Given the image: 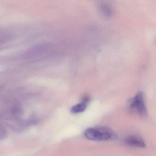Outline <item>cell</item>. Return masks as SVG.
Returning <instances> with one entry per match:
<instances>
[{"label":"cell","instance_id":"277c9868","mask_svg":"<svg viewBox=\"0 0 156 156\" xmlns=\"http://www.w3.org/2000/svg\"><path fill=\"white\" fill-rule=\"evenodd\" d=\"M88 103V98L85 97L83 100L82 101L80 102L78 104L74 105L71 108L70 111L72 113L74 114L80 113L85 111L87 107V104Z\"/></svg>","mask_w":156,"mask_h":156},{"label":"cell","instance_id":"6da1fadb","mask_svg":"<svg viewBox=\"0 0 156 156\" xmlns=\"http://www.w3.org/2000/svg\"><path fill=\"white\" fill-rule=\"evenodd\" d=\"M84 136L88 140L92 141H111L116 140V134L107 127L90 128L84 131Z\"/></svg>","mask_w":156,"mask_h":156},{"label":"cell","instance_id":"5b68a950","mask_svg":"<svg viewBox=\"0 0 156 156\" xmlns=\"http://www.w3.org/2000/svg\"><path fill=\"white\" fill-rule=\"evenodd\" d=\"M6 135L5 130L0 124V139L4 138Z\"/></svg>","mask_w":156,"mask_h":156},{"label":"cell","instance_id":"7a4b0ae2","mask_svg":"<svg viewBox=\"0 0 156 156\" xmlns=\"http://www.w3.org/2000/svg\"><path fill=\"white\" fill-rule=\"evenodd\" d=\"M128 108L132 113L141 117L147 116V109L145 101L144 95L142 92H138L128 102Z\"/></svg>","mask_w":156,"mask_h":156},{"label":"cell","instance_id":"3957f363","mask_svg":"<svg viewBox=\"0 0 156 156\" xmlns=\"http://www.w3.org/2000/svg\"><path fill=\"white\" fill-rule=\"evenodd\" d=\"M126 145L131 147L145 148L146 143L142 137L137 135H131L127 136L124 140Z\"/></svg>","mask_w":156,"mask_h":156}]
</instances>
